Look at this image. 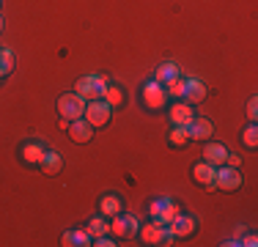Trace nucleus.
I'll return each instance as SVG.
<instances>
[{
	"label": "nucleus",
	"instance_id": "nucleus-1",
	"mask_svg": "<svg viewBox=\"0 0 258 247\" xmlns=\"http://www.w3.org/2000/svg\"><path fill=\"white\" fill-rule=\"evenodd\" d=\"M138 236H140V242L143 244H162V247H168V244H173V231H170L168 225H157V222H149V225H143L138 231Z\"/></svg>",
	"mask_w": 258,
	"mask_h": 247
},
{
	"label": "nucleus",
	"instance_id": "nucleus-2",
	"mask_svg": "<svg viewBox=\"0 0 258 247\" xmlns=\"http://www.w3.org/2000/svg\"><path fill=\"white\" fill-rule=\"evenodd\" d=\"M58 113H60V118H66V121L83 118L85 115V96H80L77 91L75 94H63L58 99Z\"/></svg>",
	"mask_w": 258,
	"mask_h": 247
},
{
	"label": "nucleus",
	"instance_id": "nucleus-3",
	"mask_svg": "<svg viewBox=\"0 0 258 247\" xmlns=\"http://www.w3.org/2000/svg\"><path fill=\"white\" fill-rule=\"evenodd\" d=\"M110 85V80L104 77V74H88V77H80L77 80V94L85 96L91 102V99H102V91Z\"/></svg>",
	"mask_w": 258,
	"mask_h": 247
},
{
	"label": "nucleus",
	"instance_id": "nucleus-4",
	"mask_svg": "<svg viewBox=\"0 0 258 247\" xmlns=\"http://www.w3.org/2000/svg\"><path fill=\"white\" fill-rule=\"evenodd\" d=\"M149 214H151V222H157V225H170V220L179 214V206L170 198H157L149 206Z\"/></svg>",
	"mask_w": 258,
	"mask_h": 247
},
{
	"label": "nucleus",
	"instance_id": "nucleus-5",
	"mask_svg": "<svg viewBox=\"0 0 258 247\" xmlns=\"http://www.w3.org/2000/svg\"><path fill=\"white\" fill-rule=\"evenodd\" d=\"M110 113H113V107H110L104 99H91L88 104H85V115L83 118L91 124V127H104V124L110 121Z\"/></svg>",
	"mask_w": 258,
	"mask_h": 247
},
{
	"label": "nucleus",
	"instance_id": "nucleus-6",
	"mask_svg": "<svg viewBox=\"0 0 258 247\" xmlns=\"http://www.w3.org/2000/svg\"><path fill=\"white\" fill-rule=\"evenodd\" d=\"M140 96H143V104L149 110H159L165 104V99H168V94H165V85H159L157 80H151V83L143 85V91H140Z\"/></svg>",
	"mask_w": 258,
	"mask_h": 247
},
{
	"label": "nucleus",
	"instance_id": "nucleus-7",
	"mask_svg": "<svg viewBox=\"0 0 258 247\" xmlns=\"http://www.w3.org/2000/svg\"><path fill=\"white\" fill-rule=\"evenodd\" d=\"M110 220H113V222H110V231H113L115 236H121V239H124V236H135V233L140 231L138 220H135L132 214H121L118 212L115 217H110Z\"/></svg>",
	"mask_w": 258,
	"mask_h": 247
},
{
	"label": "nucleus",
	"instance_id": "nucleus-8",
	"mask_svg": "<svg viewBox=\"0 0 258 247\" xmlns=\"http://www.w3.org/2000/svg\"><path fill=\"white\" fill-rule=\"evenodd\" d=\"M192 178L198 184H204L206 190H217V181H214V178H217V168H214V165H209L206 159L192 168Z\"/></svg>",
	"mask_w": 258,
	"mask_h": 247
},
{
	"label": "nucleus",
	"instance_id": "nucleus-9",
	"mask_svg": "<svg viewBox=\"0 0 258 247\" xmlns=\"http://www.w3.org/2000/svg\"><path fill=\"white\" fill-rule=\"evenodd\" d=\"M214 181H217L220 190H228V193H231V190H239V187H242V173H239L236 168H220Z\"/></svg>",
	"mask_w": 258,
	"mask_h": 247
},
{
	"label": "nucleus",
	"instance_id": "nucleus-10",
	"mask_svg": "<svg viewBox=\"0 0 258 247\" xmlns=\"http://www.w3.org/2000/svg\"><path fill=\"white\" fill-rule=\"evenodd\" d=\"M69 138L75 140V143H88L91 138H94V127H91L85 118H77V121H69Z\"/></svg>",
	"mask_w": 258,
	"mask_h": 247
},
{
	"label": "nucleus",
	"instance_id": "nucleus-11",
	"mask_svg": "<svg viewBox=\"0 0 258 247\" xmlns=\"http://www.w3.org/2000/svg\"><path fill=\"white\" fill-rule=\"evenodd\" d=\"M170 231H173V236H189V233L198 228V220L195 217H187V214H176L173 220H170Z\"/></svg>",
	"mask_w": 258,
	"mask_h": 247
},
{
	"label": "nucleus",
	"instance_id": "nucleus-12",
	"mask_svg": "<svg viewBox=\"0 0 258 247\" xmlns=\"http://www.w3.org/2000/svg\"><path fill=\"white\" fill-rule=\"evenodd\" d=\"M189 140H209L212 138V121H206V118H192L189 121Z\"/></svg>",
	"mask_w": 258,
	"mask_h": 247
},
{
	"label": "nucleus",
	"instance_id": "nucleus-13",
	"mask_svg": "<svg viewBox=\"0 0 258 247\" xmlns=\"http://www.w3.org/2000/svg\"><path fill=\"white\" fill-rule=\"evenodd\" d=\"M192 107L189 104H173L170 107V121H173V127H189V121H192Z\"/></svg>",
	"mask_w": 258,
	"mask_h": 247
},
{
	"label": "nucleus",
	"instance_id": "nucleus-14",
	"mask_svg": "<svg viewBox=\"0 0 258 247\" xmlns=\"http://www.w3.org/2000/svg\"><path fill=\"white\" fill-rule=\"evenodd\" d=\"M204 157H206V162L209 165H223L225 162V157H228V148H225L223 143H209L206 148H204Z\"/></svg>",
	"mask_w": 258,
	"mask_h": 247
},
{
	"label": "nucleus",
	"instance_id": "nucleus-15",
	"mask_svg": "<svg viewBox=\"0 0 258 247\" xmlns=\"http://www.w3.org/2000/svg\"><path fill=\"white\" fill-rule=\"evenodd\" d=\"M179 77V66L173 64V60H165L162 66H157V74H154V80L159 85H168L170 80H176Z\"/></svg>",
	"mask_w": 258,
	"mask_h": 247
},
{
	"label": "nucleus",
	"instance_id": "nucleus-16",
	"mask_svg": "<svg viewBox=\"0 0 258 247\" xmlns=\"http://www.w3.org/2000/svg\"><path fill=\"white\" fill-rule=\"evenodd\" d=\"M39 165H41V170H44V176H55V173L60 170V165H63V159L55 151H44V159H41Z\"/></svg>",
	"mask_w": 258,
	"mask_h": 247
},
{
	"label": "nucleus",
	"instance_id": "nucleus-17",
	"mask_svg": "<svg viewBox=\"0 0 258 247\" xmlns=\"http://www.w3.org/2000/svg\"><path fill=\"white\" fill-rule=\"evenodd\" d=\"M22 159L30 165H39L41 159H44V146L41 143H25L22 146Z\"/></svg>",
	"mask_w": 258,
	"mask_h": 247
},
{
	"label": "nucleus",
	"instance_id": "nucleus-18",
	"mask_svg": "<svg viewBox=\"0 0 258 247\" xmlns=\"http://www.w3.org/2000/svg\"><path fill=\"white\" fill-rule=\"evenodd\" d=\"M189 99V102H204V96H206V85L201 83V80H187V94H184Z\"/></svg>",
	"mask_w": 258,
	"mask_h": 247
},
{
	"label": "nucleus",
	"instance_id": "nucleus-19",
	"mask_svg": "<svg viewBox=\"0 0 258 247\" xmlns=\"http://www.w3.org/2000/svg\"><path fill=\"white\" fill-rule=\"evenodd\" d=\"M99 212L104 214V217H115V214L121 212V201L115 195H104L99 201Z\"/></svg>",
	"mask_w": 258,
	"mask_h": 247
},
{
	"label": "nucleus",
	"instance_id": "nucleus-20",
	"mask_svg": "<svg viewBox=\"0 0 258 247\" xmlns=\"http://www.w3.org/2000/svg\"><path fill=\"white\" fill-rule=\"evenodd\" d=\"M102 99H104V102H107L110 107L115 110V107H121V104H124V91L115 88V85H107V88L102 91Z\"/></svg>",
	"mask_w": 258,
	"mask_h": 247
},
{
	"label": "nucleus",
	"instance_id": "nucleus-21",
	"mask_svg": "<svg viewBox=\"0 0 258 247\" xmlns=\"http://www.w3.org/2000/svg\"><path fill=\"white\" fill-rule=\"evenodd\" d=\"M88 233H91V239H96V236H104V233H110V222L104 220V214L102 217H94L88 222Z\"/></svg>",
	"mask_w": 258,
	"mask_h": 247
},
{
	"label": "nucleus",
	"instance_id": "nucleus-22",
	"mask_svg": "<svg viewBox=\"0 0 258 247\" xmlns=\"http://www.w3.org/2000/svg\"><path fill=\"white\" fill-rule=\"evenodd\" d=\"M165 94H170L173 99H181L184 94H187V80H181V77L170 80V83L165 85Z\"/></svg>",
	"mask_w": 258,
	"mask_h": 247
},
{
	"label": "nucleus",
	"instance_id": "nucleus-23",
	"mask_svg": "<svg viewBox=\"0 0 258 247\" xmlns=\"http://www.w3.org/2000/svg\"><path fill=\"white\" fill-rule=\"evenodd\" d=\"M14 69V52L11 49H0V77H6Z\"/></svg>",
	"mask_w": 258,
	"mask_h": 247
},
{
	"label": "nucleus",
	"instance_id": "nucleus-24",
	"mask_svg": "<svg viewBox=\"0 0 258 247\" xmlns=\"http://www.w3.org/2000/svg\"><path fill=\"white\" fill-rule=\"evenodd\" d=\"M168 140H170L173 146H184V143L189 140V129H187V127H173V132H170Z\"/></svg>",
	"mask_w": 258,
	"mask_h": 247
},
{
	"label": "nucleus",
	"instance_id": "nucleus-25",
	"mask_svg": "<svg viewBox=\"0 0 258 247\" xmlns=\"http://www.w3.org/2000/svg\"><path fill=\"white\" fill-rule=\"evenodd\" d=\"M242 140H244V146H247V148H255L258 146V127H255V124H250V127L244 129Z\"/></svg>",
	"mask_w": 258,
	"mask_h": 247
},
{
	"label": "nucleus",
	"instance_id": "nucleus-26",
	"mask_svg": "<svg viewBox=\"0 0 258 247\" xmlns=\"http://www.w3.org/2000/svg\"><path fill=\"white\" fill-rule=\"evenodd\" d=\"M247 118H250V121L258 118V99H255V96L247 102Z\"/></svg>",
	"mask_w": 258,
	"mask_h": 247
},
{
	"label": "nucleus",
	"instance_id": "nucleus-27",
	"mask_svg": "<svg viewBox=\"0 0 258 247\" xmlns=\"http://www.w3.org/2000/svg\"><path fill=\"white\" fill-rule=\"evenodd\" d=\"M88 242H91L88 231H75V244H88Z\"/></svg>",
	"mask_w": 258,
	"mask_h": 247
},
{
	"label": "nucleus",
	"instance_id": "nucleus-28",
	"mask_svg": "<svg viewBox=\"0 0 258 247\" xmlns=\"http://www.w3.org/2000/svg\"><path fill=\"white\" fill-rule=\"evenodd\" d=\"M60 244H63V247H72V244H75V231H66L63 236H60Z\"/></svg>",
	"mask_w": 258,
	"mask_h": 247
},
{
	"label": "nucleus",
	"instance_id": "nucleus-29",
	"mask_svg": "<svg viewBox=\"0 0 258 247\" xmlns=\"http://www.w3.org/2000/svg\"><path fill=\"white\" fill-rule=\"evenodd\" d=\"M94 244H96V247H113L115 242H110L107 233H104V236H96V239H94Z\"/></svg>",
	"mask_w": 258,
	"mask_h": 247
},
{
	"label": "nucleus",
	"instance_id": "nucleus-30",
	"mask_svg": "<svg viewBox=\"0 0 258 247\" xmlns=\"http://www.w3.org/2000/svg\"><path fill=\"white\" fill-rule=\"evenodd\" d=\"M225 162H228V168H239V162H242V159H239L236 154H228V157H225Z\"/></svg>",
	"mask_w": 258,
	"mask_h": 247
},
{
	"label": "nucleus",
	"instance_id": "nucleus-31",
	"mask_svg": "<svg viewBox=\"0 0 258 247\" xmlns=\"http://www.w3.org/2000/svg\"><path fill=\"white\" fill-rule=\"evenodd\" d=\"M239 244H244V247H255V244H258V239L253 236V233H250V236H244V239H242V242H239Z\"/></svg>",
	"mask_w": 258,
	"mask_h": 247
},
{
	"label": "nucleus",
	"instance_id": "nucleus-32",
	"mask_svg": "<svg viewBox=\"0 0 258 247\" xmlns=\"http://www.w3.org/2000/svg\"><path fill=\"white\" fill-rule=\"evenodd\" d=\"M0 30H3V17H0Z\"/></svg>",
	"mask_w": 258,
	"mask_h": 247
},
{
	"label": "nucleus",
	"instance_id": "nucleus-33",
	"mask_svg": "<svg viewBox=\"0 0 258 247\" xmlns=\"http://www.w3.org/2000/svg\"><path fill=\"white\" fill-rule=\"evenodd\" d=\"M0 3H3V0H0Z\"/></svg>",
	"mask_w": 258,
	"mask_h": 247
}]
</instances>
